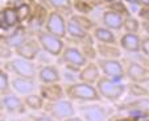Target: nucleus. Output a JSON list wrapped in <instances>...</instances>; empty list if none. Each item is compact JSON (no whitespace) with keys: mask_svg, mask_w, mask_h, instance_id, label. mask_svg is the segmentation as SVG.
Listing matches in <instances>:
<instances>
[{"mask_svg":"<svg viewBox=\"0 0 149 121\" xmlns=\"http://www.w3.org/2000/svg\"><path fill=\"white\" fill-rule=\"evenodd\" d=\"M95 84L99 91L100 97L104 99V100H108V102H116V100H119L124 95V92L127 91V86L124 83L112 80V79L107 78V76H104V75H102L99 78V80Z\"/></svg>","mask_w":149,"mask_h":121,"instance_id":"f03ea898","label":"nucleus"},{"mask_svg":"<svg viewBox=\"0 0 149 121\" xmlns=\"http://www.w3.org/2000/svg\"><path fill=\"white\" fill-rule=\"evenodd\" d=\"M68 36L75 39H84L88 37V32L71 16L68 20Z\"/></svg>","mask_w":149,"mask_h":121,"instance_id":"4be33fe9","label":"nucleus"},{"mask_svg":"<svg viewBox=\"0 0 149 121\" xmlns=\"http://www.w3.org/2000/svg\"><path fill=\"white\" fill-rule=\"evenodd\" d=\"M141 24H140V20L136 19V17L131 16H125V20H124V28L125 32H130V33H137L139 29H140Z\"/></svg>","mask_w":149,"mask_h":121,"instance_id":"393cba45","label":"nucleus"},{"mask_svg":"<svg viewBox=\"0 0 149 121\" xmlns=\"http://www.w3.org/2000/svg\"><path fill=\"white\" fill-rule=\"evenodd\" d=\"M31 118L33 121H57L56 118H53L52 116H49L48 113H44V115H37V116H32Z\"/></svg>","mask_w":149,"mask_h":121,"instance_id":"72a5a7b5","label":"nucleus"},{"mask_svg":"<svg viewBox=\"0 0 149 121\" xmlns=\"http://www.w3.org/2000/svg\"><path fill=\"white\" fill-rule=\"evenodd\" d=\"M11 88L16 93L21 96H26L29 93H33L37 91L36 79L21 78V76H15L11 80Z\"/></svg>","mask_w":149,"mask_h":121,"instance_id":"2eb2a0df","label":"nucleus"},{"mask_svg":"<svg viewBox=\"0 0 149 121\" xmlns=\"http://www.w3.org/2000/svg\"><path fill=\"white\" fill-rule=\"evenodd\" d=\"M73 17H74V19H75L77 21H78V23L81 24V25L83 26V28L86 29L87 32H93V29L96 26L95 24L93 23V20H90L87 16H86V15H81V13H79V15H74Z\"/></svg>","mask_w":149,"mask_h":121,"instance_id":"c85d7f7f","label":"nucleus"},{"mask_svg":"<svg viewBox=\"0 0 149 121\" xmlns=\"http://www.w3.org/2000/svg\"><path fill=\"white\" fill-rule=\"evenodd\" d=\"M124 20L125 16L119 12L113 11V9H106L102 15V23L104 26H107L111 30H121L124 28Z\"/></svg>","mask_w":149,"mask_h":121,"instance_id":"f3484780","label":"nucleus"},{"mask_svg":"<svg viewBox=\"0 0 149 121\" xmlns=\"http://www.w3.org/2000/svg\"><path fill=\"white\" fill-rule=\"evenodd\" d=\"M96 62H98L102 74L104 76H107L112 80H116V82H121L125 78V67L119 59L99 58Z\"/></svg>","mask_w":149,"mask_h":121,"instance_id":"6e6552de","label":"nucleus"},{"mask_svg":"<svg viewBox=\"0 0 149 121\" xmlns=\"http://www.w3.org/2000/svg\"><path fill=\"white\" fill-rule=\"evenodd\" d=\"M96 53L100 58L104 59H119L121 57V49L118 45H111V44H96Z\"/></svg>","mask_w":149,"mask_h":121,"instance_id":"412c9836","label":"nucleus"},{"mask_svg":"<svg viewBox=\"0 0 149 121\" xmlns=\"http://www.w3.org/2000/svg\"><path fill=\"white\" fill-rule=\"evenodd\" d=\"M93 38L100 44H111V45H118V39L113 33V30L108 29L107 26H95L93 29Z\"/></svg>","mask_w":149,"mask_h":121,"instance_id":"aec40b11","label":"nucleus"},{"mask_svg":"<svg viewBox=\"0 0 149 121\" xmlns=\"http://www.w3.org/2000/svg\"><path fill=\"white\" fill-rule=\"evenodd\" d=\"M100 76H102V71H100V67H99L98 62H95V61H88V62L79 70L78 78L81 82L95 84Z\"/></svg>","mask_w":149,"mask_h":121,"instance_id":"4468645a","label":"nucleus"},{"mask_svg":"<svg viewBox=\"0 0 149 121\" xmlns=\"http://www.w3.org/2000/svg\"><path fill=\"white\" fill-rule=\"evenodd\" d=\"M13 51L17 57H21L28 61H34L38 57L40 51H41V46L38 44V39L32 38V37H26L21 44L13 48Z\"/></svg>","mask_w":149,"mask_h":121,"instance_id":"9d476101","label":"nucleus"},{"mask_svg":"<svg viewBox=\"0 0 149 121\" xmlns=\"http://www.w3.org/2000/svg\"><path fill=\"white\" fill-rule=\"evenodd\" d=\"M37 39L41 46V50L48 53L52 57H59L65 49V42L63 38L58 36L49 33L46 30H41L37 33Z\"/></svg>","mask_w":149,"mask_h":121,"instance_id":"39448f33","label":"nucleus"},{"mask_svg":"<svg viewBox=\"0 0 149 121\" xmlns=\"http://www.w3.org/2000/svg\"><path fill=\"white\" fill-rule=\"evenodd\" d=\"M96 103L98 102H95L94 104L81 107L82 118L84 121H107L108 118L107 108H104L100 104H96Z\"/></svg>","mask_w":149,"mask_h":121,"instance_id":"f8f14e48","label":"nucleus"},{"mask_svg":"<svg viewBox=\"0 0 149 121\" xmlns=\"http://www.w3.org/2000/svg\"><path fill=\"white\" fill-rule=\"evenodd\" d=\"M16 11H17V13H19V17H20V21H21V23L25 21V20H28L32 15L31 6H29L28 3H24V1L16 7Z\"/></svg>","mask_w":149,"mask_h":121,"instance_id":"cd10ccee","label":"nucleus"},{"mask_svg":"<svg viewBox=\"0 0 149 121\" xmlns=\"http://www.w3.org/2000/svg\"><path fill=\"white\" fill-rule=\"evenodd\" d=\"M139 17L141 20H144L145 23H149V7H140Z\"/></svg>","mask_w":149,"mask_h":121,"instance_id":"473e14b6","label":"nucleus"},{"mask_svg":"<svg viewBox=\"0 0 149 121\" xmlns=\"http://www.w3.org/2000/svg\"><path fill=\"white\" fill-rule=\"evenodd\" d=\"M123 1L128 6H137V0H123Z\"/></svg>","mask_w":149,"mask_h":121,"instance_id":"4c0bfd02","label":"nucleus"},{"mask_svg":"<svg viewBox=\"0 0 149 121\" xmlns=\"http://www.w3.org/2000/svg\"><path fill=\"white\" fill-rule=\"evenodd\" d=\"M137 6H140V7H149V0H137Z\"/></svg>","mask_w":149,"mask_h":121,"instance_id":"c9c22d12","label":"nucleus"},{"mask_svg":"<svg viewBox=\"0 0 149 121\" xmlns=\"http://www.w3.org/2000/svg\"><path fill=\"white\" fill-rule=\"evenodd\" d=\"M11 91V79L6 68H0V95H6Z\"/></svg>","mask_w":149,"mask_h":121,"instance_id":"b1692460","label":"nucleus"},{"mask_svg":"<svg viewBox=\"0 0 149 121\" xmlns=\"http://www.w3.org/2000/svg\"><path fill=\"white\" fill-rule=\"evenodd\" d=\"M37 78L42 84H49V83H61V73L58 67L54 65L41 66L37 70Z\"/></svg>","mask_w":149,"mask_h":121,"instance_id":"a211bd4d","label":"nucleus"},{"mask_svg":"<svg viewBox=\"0 0 149 121\" xmlns=\"http://www.w3.org/2000/svg\"><path fill=\"white\" fill-rule=\"evenodd\" d=\"M128 108L140 111V112H143V113H149V97L136 99L135 102H132V103L128 104Z\"/></svg>","mask_w":149,"mask_h":121,"instance_id":"a878e982","label":"nucleus"},{"mask_svg":"<svg viewBox=\"0 0 149 121\" xmlns=\"http://www.w3.org/2000/svg\"><path fill=\"white\" fill-rule=\"evenodd\" d=\"M59 57L63 61V63L73 71H79L88 62L87 57L77 46H65V49Z\"/></svg>","mask_w":149,"mask_h":121,"instance_id":"0eeeda50","label":"nucleus"},{"mask_svg":"<svg viewBox=\"0 0 149 121\" xmlns=\"http://www.w3.org/2000/svg\"><path fill=\"white\" fill-rule=\"evenodd\" d=\"M3 104L4 111L9 115H24L28 109L25 103H24L23 96L15 95L11 92L3 95Z\"/></svg>","mask_w":149,"mask_h":121,"instance_id":"9b49d317","label":"nucleus"},{"mask_svg":"<svg viewBox=\"0 0 149 121\" xmlns=\"http://www.w3.org/2000/svg\"><path fill=\"white\" fill-rule=\"evenodd\" d=\"M73 6L75 7V9H77V11H78L81 15L88 13V12H90V9L93 8L90 4L84 3L83 0H75V1H73Z\"/></svg>","mask_w":149,"mask_h":121,"instance_id":"7c9ffc66","label":"nucleus"},{"mask_svg":"<svg viewBox=\"0 0 149 121\" xmlns=\"http://www.w3.org/2000/svg\"><path fill=\"white\" fill-rule=\"evenodd\" d=\"M33 62L34 61H28V59H24V58H21V57H15V58H11L7 61L6 70L15 74L16 76L36 79L37 78V68Z\"/></svg>","mask_w":149,"mask_h":121,"instance_id":"20e7f679","label":"nucleus"},{"mask_svg":"<svg viewBox=\"0 0 149 121\" xmlns=\"http://www.w3.org/2000/svg\"><path fill=\"white\" fill-rule=\"evenodd\" d=\"M49 6L56 11H70L73 8V0H46Z\"/></svg>","mask_w":149,"mask_h":121,"instance_id":"bb28decb","label":"nucleus"},{"mask_svg":"<svg viewBox=\"0 0 149 121\" xmlns=\"http://www.w3.org/2000/svg\"><path fill=\"white\" fill-rule=\"evenodd\" d=\"M38 92L45 102H56L65 97V87H62V84L59 83H49V84L41 83Z\"/></svg>","mask_w":149,"mask_h":121,"instance_id":"dca6fc26","label":"nucleus"},{"mask_svg":"<svg viewBox=\"0 0 149 121\" xmlns=\"http://www.w3.org/2000/svg\"><path fill=\"white\" fill-rule=\"evenodd\" d=\"M84 3H87V4H90L91 7H95V6H98V4H100V1L102 0H83Z\"/></svg>","mask_w":149,"mask_h":121,"instance_id":"f704fd0d","label":"nucleus"},{"mask_svg":"<svg viewBox=\"0 0 149 121\" xmlns=\"http://www.w3.org/2000/svg\"><path fill=\"white\" fill-rule=\"evenodd\" d=\"M65 95L70 100H77V102H83V103H95V102L99 103L102 99L96 86L86 82H81V80L66 86Z\"/></svg>","mask_w":149,"mask_h":121,"instance_id":"f257e3e1","label":"nucleus"},{"mask_svg":"<svg viewBox=\"0 0 149 121\" xmlns=\"http://www.w3.org/2000/svg\"><path fill=\"white\" fill-rule=\"evenodd\" d=\"M63 121H84V120L82 117H78V116H73V117H69Z\"/></svg>","mask_w":149,"mask_h":121,"instance_id":"e433bc0d","label":"nucleus"},{"mask_svg":"<svg viewBox=\"0 0 149 121\" xmlns=\"http://www.w3.org/2000/svg\"><path fill=\"white\" fill-rule=\"evenodd\" d=\"M4 111V104H3V95H0V115Z\"/></svg>","mask_w":149,"mask_h":121,"instance_id":"58836bf2","label":"nucleus"},{"mask_svg":"<svg viewBox=\"0 0 149 121\" xmlns=\"http://www.w3.org/2000/svg\"><path fill=\"white\" fill-rule=\"evenodd\" d=\"M21 24L16 7H6L0 12V25L6 26L8 29H16Z\"/></svg>","mask_w":149,"mask_h":121,"instance_id":"6ab92c4d","label":"nucleus"},{"mask_svg":"<svg viewBox=\"0 0 149 121\" xmlns=\"http://www.w3.org/2000/svg\"><path fill=\"white\" fill-rule=\"evenodd\" d=\"M44 109L49 116L56 118L57 121H63L69 117L75 116L77 109L70 99H59L56 102H45Z\"/></svg>","mask_w":149,"mask_h":121,"instance_id":"7ed1b4c3","label":"nucleus"},{"mask_svg":"<svg viewBox=\"0 0 149 121\" xmlns=\"http://www.w3.org/2000/svg\"><path fill=\"white\" fill-rule=\"evenodd\" d=\"M141 53L149 59V36L143 37V42H141Z\"/></svg>","mask_w":149,"mask_h":121,"instance_id":"2f4dec72","label":"nucleus"},{"mask_svg":"<svg viewBox=\"0 0 149 121\" xmlns=\"http://www.w3.org/2000/svg\"><path fill=\"white\" fill-rule=\"evenodd\" d=\"M13 48L8 45L6 41H0V59H11L12 58V54H13Z\"/></svg>","mask_w":149,"mask_h":121,"instance_id":"c756f323","label":"nucleus"},{"mask_svg":"<svg viewBox=\"0 0 149 121\" xmlns=\"http://www.w3.org/2000/svg\"><path fill=\"white\" fill-rule=\"evenodd\" d=\"M125 67V78H128L132 83L143 84L149 82V67L141 65L137 61H130Z\"/></svg>","mask_w":149,"mask_h":121,"instance_id":"1a4fd4ad","label":"nucleus"},{"mask_svg":"<svg viewBox=\"0 0 149 121\" xmlns=\"http://www.w3.org/2000/svg\"><path fill=\"white\" fill-rule=\"evenodd\" d=\"M141 42H143V37H140L137 33L125 32L119 39V46L121 50L127 51V53L136 54L141 53Z\"/></svg>","mask_w":149,"mask_h":121,"instance_id":"ddd939ff","label":"nucleus"},{"mask_svg":"<svg viewBox=\"0 0 149 121\" xmlns=\"http://www.w3.org/2000/svg\"><path fill=\"white\" fill-rule=\"evenodd\" d=\"M24 99V103H25L26 108L31 111H41L44 109V105H45V100L40 95V92H33V93H29L26 96H23Z\"/></svg>","mask_w":149,"mask_h":121,"instance_id":"5701e85b","label":"nucleus"},{"mask_svg":"<svg viewBox=\"0 0 149 121\" xmlns=\"http://www.w3.org/2000/svg\"><path fill=\"white\" fill-rule=\"evenodd\" d=\"M45 30L49 33L65 38L68 36V20L59 11H50L45 20Z\"/></svg>","mask_w":149,"mask_h":121,"instance_id":"423d86ee","label":"nucleus"},{"mask_svg":"<svg viewBox=\"0 0 149 121\" xmlns=\"http://www.w3.org/2000/svg\"><path fill=\"white\" fill-rule=\"evenodd\" d=\"M19 121H33L31 117H28V118H21V120H19Z\"/></svg>","mask_w":149,"mask_h":121,"instance_id":"ea45409f","label":"nucleus"}]
</instances>
